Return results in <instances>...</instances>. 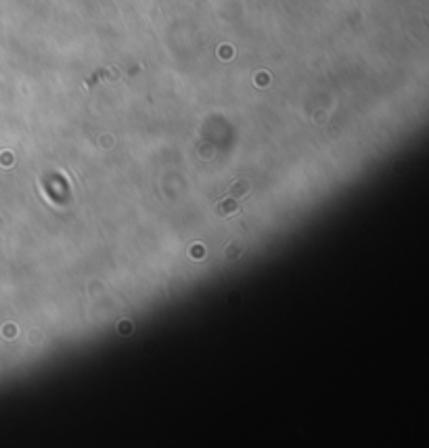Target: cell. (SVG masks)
Listing matches in <instances>:
<instances>
[{"label":"cell","mask_w":429,"mask_h":448,"mask_svg":"<svg viewBox=\"0 0 429 448\" xmlns=\"http://www.w3.org/2000/svg\"><path fill=\"white\" fill-rule=\"evenodd\" d=\"M249 193V182H245V180H237L235 184L228 189V197H243V195H247Z\"/></svg>","instance_id":"cell-2"},{"label":"cell","mask_w":429,"mask_h":448,"mask_svg":"<svg viewBox=\"0 0 429 448\" xmlns=\"http://www.w3.org/2000/svg\"><path fill=\"white\" fill-rule=\"evenodd\" d=\"M216 212L220 214V216H232L235 212H239V203H237L235 197L222 199V201H218V205H216Z\"/></svg>","instance_id":"cell-1"}]
</instances>
